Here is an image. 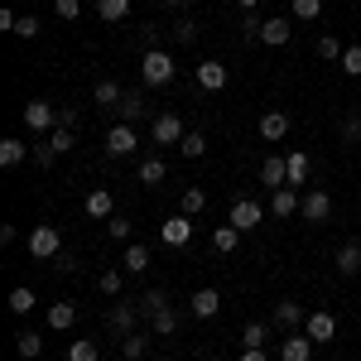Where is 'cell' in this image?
Masks as SVG:
<instances>
[{"label": "cell", "mask_w": 361, "mask_h": 361, "mask_svg": "<svg viewBox=\"0 0 361 361\" xmlns=\"http://www.w3.org/2000/svg\"><path fill=\"white\" fill-rule=\"evenodd\" d=\"M111 212H116L111 188H92V193H87V217H111Z\"/></svg>", "instance_id": "obj_18"}, {"label": "cell", "mask_w": 361, "mask_h": 361, "mask_svg": "<svg viewBox=\"0 0 361 361\" xmlns=\"http://www.w3.org/2000/svg\"><path fill=\"white\" fill-rule=\"evenodd\" d=\"M159 236H164L169 246H188V241H193V222H188V212H178V217H169V222L159 226Z\"/></svg>", "instance_id": "obj_12"}, {"label": "cell", "mask_w": 361, "mask_h": 361, "mask_svg": "<svg viewBox=\"0 0 361 361\" xmlns=\"http://www.w3.org/2000/svg\"><path fill=\"white\" fill-rule=\"evenodd\" d=\"M121 270H126V275H145V270H149V246H126Z\"/></svg>", "instance_id": "obj_21"}, {"label": "cell", "mask_w": 361, "mask_h": 361, "mask_svg": "<svg viewBox=\"0 0 361 361\" xmlns=\"http://www.w3.org/2000/svg\"><path fill=\"white\" fill-rule=\"evenodd\" d=\"M97 15H102L106 25H121V20L130 15V0H97Z\"/></svg>", "instance_id": "obj_29"}, {"label": "cell", "mask_w": 361, "mask_h": 361, "mask_svg": "<svg viewBox=\"0 0 361 361\" xmlns=\"http://www.w3.org/2000/svg\"><path fill=\"white\" fill-rule=\"evenodd\" d=\"M20 361H29V357H20Z\"/></svg>", "instance_id": "obj_60"}, {"label": "cell", "mask_w": 361, "mask_h": 361, "mask_svg": "<svg viewBox=\"0 0 361 361\" xmlns=\"http://www.w3.org/2000/svg\"><path fill=\"white\" fill-rule=\"evenodd\" d=\"M25 159H29V145H25V140H15V135H10V140H0V164H5V169L25 164Z\"/></svg>", "instance_id": "obj_23"}, {"label": "cell", "mask_w": 361, "mask_h": 361, "mask_svg": "<svg viewBox=\"0 0 361 361\" xmlns=\"http://www.w3.org/2000/svg\"><path fill=\"white\" fill-rule=\"evenodd\" d=\"M299 217H304V222H328V217H333V197L323 193V188H313V193H304V202H299Z\"/></svg>", "instance_id": "obj_5"}, {"label": "cell", "mask_w": 361, "mask_h": 361, "mask_svg": "<svg viewBox=\"0 0 361 361\" xmlns=\"http://www.w3.org/2000/svg\"><path fill=\"white\" fill-rule=\"evenodd\" d=\"M178 149H183V159H197V154H202V149H207V140L197 135V130H188V135H183V145H178Z\"/></svg>", "instance_id": "obj_41"}, {"label": "cell", "mask_w": 361, "mask_h": 361, "mask_svg": "<svg viewBox=\"0 0 361 361\" xmlns=\"http://www.w3.org/2000/svg\"><path fill=\"white\" fill-rule=\"evenodd\" d=\"M145 328H149L154 337H173V333H178V313H173V308H164V313H154Z\"/></svg>", "instance_id": "obj_26"}, {"label": "cell", "mask_w": 361, "mask_h": 361, "mask_svg": "<svg viewBox=\"0 0 361 361\" xmlns=\"http://www.w3.org/2000/svg\"><path fill=\"white\" fill-rule=\"evenodd\" d=\"M241 361H270V357H265V347H246V352H241Z\"/></svg>", "instance_id": "obj_54"}, {"label": "cell", "mask_w": 361, "mask_h": 361, "mask_svg": "<svg viewBox=\"0 0 361 361\" xmlns=\"http://www.w3.org/2000/svg\"><path fill=\"white\" fill-rule=\"evenodd\" d=\"M106 231H111V241H130V222L126 217H106Z\"/></svg>", "instance_id": "obj_45"}, {"label": "cell", "mask_w": 361, "mask_h": 361, "mask_svg": "<svg viewBox=\"0 0 361 361\" xmlns=\"http://www.w3.org/2000/svg\"><path fill=\"white\" fill-rule=\"evenodd\" d=\"M337 275H361V246L357 241H347V246L337 250Z\"/></svg>", "instance_id": "obj_24"}, {"label": "cell", "mask_w": 361, "mask_h": 361, "mask_svg": "<svg viewBox=\"0 0 361 361\" xmlns=\"http://www.w3.org/2000/svg\"><path fill=\"white\" fill-rule=\"evenodd\" d=\"M193 313L197 318H217V313H222V294H217V289H197L193 294Z\"/></svg>", "instance_id": "obj_19"}, {"label": "cell", "mask_w": 361, "mask_h": 361, "mask_svg": "<svg viewBox=\"0 0 361 361\" xmlns=\"http://www.w3.org/2000/svg\"><path fill=\"white\" fill-rule=\"evenodd\" d=\"M169 34H173V44H183V49H188V44H193V39H197V25H193V20H188V15H178Z\"/></svg>", "instance_id": "obj_36"}, {"label": "cell", "mask_w": 361, "mask_h": 361, "mask_svg": "<svg viewBox=\"0 0 361 361\" xmlns=\"http://www.w3.org/2000/svg\"><path fill=\"white\" fill-rule=\"evenodd\" d=\"M49 145H54L58 154H68V149H73L78 140H73V130H68V126H58V130H49Z\"/></svg>", "instance_id": "obj_40"}, {"label": "cell", "mask_w": 361, "mask_h": 361, "mask_svg": "<svg viewBox=\"0 0 361 361\" xmlns=\"http://www.w3.org/2000/svg\"><path fill=\"white\" fill-rule=\"evenodd\" d=\"M15 25H20V15H15V10H0V29H10V34H15Z\"/></svg>", "instance_id": "obj_52"}, {"label": "cell", "mask_w": 361, "mask_h": 361, "mask_svg": "<svg viewBox=\"0 0 361 361\" xmlns=\"http://www.w3.org/2000/svg\"><path fill=\"white\" fill-rule=\"evenodd\" d=\"M97 284H102V294H121V289H126V270H102V279H97Z\"/></svg>", "instance_id": "obj_38"}, {"label": "cell", "mask_w": 361, "mask_h": 361, "mask_svg": "<svg viewBox=\"0 0 361 361\" xmlns=\"http://www.w3.org/2000/svg\"><path fill=\"white\" fill-rule=\"evenodd\" d=\"M116 111H121V121H126V126H135L140 116H145V97H140V92H126Z\"/></svg>", "instance_id": "obj_27"}, {"label": "cell", "mask_w": 361, "mask_h": 361, "mask_svg": "<svg viewBox=\"0 0 361 361\" xmlns=\"http://www.w3.org/2000/svg\"><path fill=\"white\" fill-rule=\"evenodd\" d=\"M140 78H145V87H169L173 82V58H169L164 49H145V58H140Z\"/></svg>", "instance_id": "obj_1"}, {"label": "cell", "mask_w": 361, "mask_h": 361, "mask_svg": "<svg viewBox=\"0 0 361 361\" xmlns=\"http://www.w3.org/2000/svg\"><path fill=\"white\" fill-rule=\"evenodd\" d=\"M54 15L58 20H78L82 15V0H54Z\"/></svg>", "instance_id": "obj_44"}, {"label": "cell", "mask_w": 361, "mask_h": 361, "mask_svg": "<svg viewBox=\"0 0 361 361\" xmlns=\"http://www.w3.org/2000/svg\"><path fill=\"white\" fill-rule=\"evenodd\" d=\"M279 361H313V337L299 328V333H289L279 342Z\"/></svg>", "instance_id": "obj_9"}, {"label": "cell", "mask_w": 361, "mask_h": 361, "mask_svg": "<svg viewBox=\"0 0 361 361\" xmlns=\"http://www.w3.org/2000/svg\"><path fill=\"white\" fill-rule=\"evenodd\" d=\"M39 20H34V15H20V25H15V34H20V39H34V34H39Z\"/></svg>", "instance_id": "obj_49"}, {"label": "cell", "mask_w": 361, "mask_h": 361, "mask_svg": "<svg viewBox=\"0 0 361 361\" xmlns=\"http://www.w3.org/2000/svg\"><path fill=\"white\" fill-rule=\"evenodd\" d=\"M304 333L313 337V347H318V342H337V318H333V313H308Z\"/></svg>", "instance_id": "obj_10"}, {"label": "cell", "mask_w": 361, "mask_h": 361, "mask_svg": "<svg viewBox=\"0 0 361 361\" xmlns=\"http://www.w3.org/2000/svg\"><path fill=\"white\" fill-rule=\"evenodd\" d=\"M73 323H78V304H73V299H58V304L49 308V328L63 333V328H73Z\"/></svg>", "instance_id": "obj_17"}, {"label": "cell", "mask_w": 361, "mask_h": 361, "mask_svg": "<svg viewBox=\"0 0 361 361\" xmlns=\"http://www.w3.org/2000/svg\"><path fill=\"white\" fill-rule=\"evenodd\" d=\"M284 135H289V116L284 111H265L260 116V140H265V145H279Z\"/></svg>", "instance_id": "obj_15"}, {"label": "cell", "mask_w": 361, "mask_h": 361, "mask_svg": "<svg viewBox=\"0 0 361 361\" xmlns=\"http://www.w3.org/2000/svg\"><path fill=\"white\" fill-rule=\"evenodd\" d=\"M212 246H217V255H231V250L241 246V231H236L231 222H222L217 231H212Z\"/></svg>", "instance_id": "obj_25"}, {"label": "cell", "mask_w": 361, "mask_h": 361, "mask_svg": "<svg viewBox=\"0 0 361 361\" xmlns=\"http://www.w3.org/2000/svg\"><path fill=\"white\" fill-rule=\"evenodd\" d=\"M68 361H102V347L92 337H78V342H68Z\"/></svg>", "instance_id": "obj_28"}, {"label": "cell", "mask_w": 361, "mask_h": 361, "mask_svg": "<svg viewBox=\"0 0 361 361\" xmlns=\"http://www.w3.org/2000/svg\"><path fill=\"white\" fill-rule=\"evenodd\" d=\"M304 318H308V313L299 308V299H279V304H275V328H284V333H299Z\"/></svg>", "instance_id": "obj_13"}, {"label": "cell", "mask_w": 361, "mask_h": 361, "mask_svg": "<svg viewBox=\"0 0 361 361\" xmlns=\"http://www.w3.org/2000/svg\"><path fill=\"white\" fill-rule=\"evenodd\" d=\"M135 126H126V121H121V126H111V130H106V154H111V159H126V154H135Z\"/></svg>", "instance_id": "obj_7"}, {"label": "cell", "mask_w": 361, "mask_h": 361, "mask_svg": "<svg viewBox=\"0 0 361 361\" xmlns=\"http://www.w3.org/2000/svg\"><path fill=\"white\" fill-rule=\"evenodd\" d=\"M164 159H140V183H145V188H159V183H164Z\"/></svg>", "instance_id": "obj_30"}, {"label": "cell", "mask_w": 361, "mask_h": 361, "mask_svg": "<svg viewBox=\"0 0 361 361\" xmlns=\"http://www.w3.org/2000/svg\"><path fill=\"white\" fill-rule=\"evenodd\" d=\"M164 308H169V294H164V289H149V294L140 299V313H145V323H149L154 313H164Z\"/></svg>", "instance_id": "obj_31"}, {"label": "cell", "mask_w": 361, "mask_h": 361, "mask_svg": "<svg viewBox=\"0 0 361 361\" xmlns=\"http://www.w3.org/2000/svg\"><path fill=\"white\" fill-rule=\"evenodd\" d=\"M289 34H294V29H289V20H265V25H260V44L279 49V44H289Z\"/></svg>", "instance_id": "obj_22"}, {"label": "cell", "mask_w": 361, "mask_h": 361, "mask_svg": "<svg viewBox=\"0 0 361 361\" xmlns=\"http://www.w3.org/2000/svg\"><path fill=\"white\" fill-rule=\"evenodd\" d=\"M289 10H294V20H304V25H313V20L323 15V0H289Z\"/></svg>", "instance_id": "obj_35"}, {"label": "cell", "mask_w": 361, "mask_h": 361, "mask_svg": "<svg viewBox=\"0 0 361 361\" xmlns=\"http://www.w3.org/2000/svg\"><path fill=\"white\" fill-rule=\"evenodd\" d=\"M54 270H58V275H78V260H73L68 250H58V255H54Z\"/></svg>", "instance_id": "obj_48"}, {"label": "cell", "mask_w": 361, "mask_h": 361, "mask_svg": "<svg viewBox=\"0 0 361 361\" xmlns=\"http://www.w3.org/2000/svg\"><path fill=\"white\" fill-rule=\"evenodd\" d=\"M154 361H169V357H154Z\"/></svg>", "instance_id": "obj_58"}, {"label": "cell", "mask_w": 361, "mask_h": 361, "mask_svg": "<svg viewBox=\"0 0 361 361\" xmlns=\"http://www.w3.org/2000/svg\"><path fill=\"white\" fill-rule=\"evenodd\" d=\"M140 304H116L111 313H106V333L111 337H130V333H140Z\"/></svg>", "instance_id": "obj_3"}, {"label": "cell", "mask_w": 361, "mask_h": 361, "mask_svg": "<svg viewBox=\"0 0 361 361\" xmlns=\"http://www.w3.org/2000/svg\"><path fill=\"white\" fill-rule=\"evenodd\" d=\"M116 361H130V357H116Z\"/></svg>", "instance_id": "obj_57"}, {"label": "cell", "mask_w": 361, "mask_h": 361, "mask_svg": "<svg viewBox=\"0 0 361 361\" xmlns=\"http://www.w3.org/2000/svg\"><path fill=\"white\" fill-rule=\"evenodd\" d=\"M260 178H265L270 193H275V188H289V164H284V154H270V159L260 164Z\"/></svg>", "instance_id": "obj_14"}, {"label": "cell", "mask_w": 361, "mask_h": 361, "mask_svg": "<svg viewBox=\"0 0 361 361\" xmlns=\"http://www.w3.org/2000/svg\"><path fill=\"white\" fill-rule=\"evenodd\" d=\"M92 97H97V106H121V97H126V92H121L116 82H97Z\"/></svg>", "instance_id": "obj_37"}, {"label": "cell", "mask_w": 361, "mask_h": 361, "mask_svg": "<svg viewBox=\"0 0 361 361\" xmlns=\"http://www.w3.org/2000/svg\"><path fill=\"white\" fill-rule=\"evenodd\" d=\"M226 222L236 226V231H255V226H260V202H255V197H236L231 212H226Z\"/></svg>", "instance_id": "obj_6"}, {"label": "cell", "mask_w": 361, "mask_h": 361, "mask_svg": "<svg viewBox=\"0 0 361 361\" xmlns=\"http://www.w3.org/2000/svg\"><path fill=\"white\" fill-rule=\"evenodd\" d=\"M15 352H20V357H29V361H39L44 337H39V333H20V337H15Z\"/></svg>", "instance_id": "obj_33"}, {"label": "cell", "mask_w": 361, "mask_h": 361, "mask_svg": "<svg viewBox=\"0 0 361 361\" xmlns=\"http://www.w3.org/2000/svg\"><path fill=\"white\" fill-rule=\"evenodd\" d=\"M54 159H58V149L49 145V140H44V145H34V164H39V169H49Z\"/></svg>", "instance_id": "obj_46"}, {"label": "cell", "mask_w": 361, "mask_h": 361, "mask_svg": "<svg viewBox=\"0 0 361 361\" xmlns=\"http://www.w3.org/2000/svg\"><path fill=\"white\" fill-rule=\"evenodd\" d=\"M231 82V73H226L217 58H207V63H197V87L202 92H222V87Z\"/></svg>", "instance_id": "obj_11"}, {"label": "cell", "mask_w": 361, "mask_h": 361, "mask_svg": "<svg viewBox=\"0 0 361 361\" xmlns=\"http://www.w3.org/2000/svg\"><path fill=\"white\" fill-rule=\"evenodd\" d=\"M342 145H361V121H357V116L342 126Z\"/></svg>", "instance_id": "obj_50"}, {"label": "cell", "mask_w": 361, "mask_h": 361, "mask_svg": "<svg viewBox=\"0 0 361 361\" xmlns=\"http://www.w3.org/2000/svg\"><path fill=\"white\" fill-rule=\"evenodd\" d=\"M342 73H347V78H361V44H352V49L342 54Z\"/></svg>", "instance_id": "obj_43"}, {"label": "cell", "mask_w": 361, "mask_h": 361, "mask_svg": "<svg viewBox=\"0 0 361 361\" xmlns=\"http://www.w3.org/2000/svg\"><path fill=\"white\" fill-rule=\"evenodd\" d=\"M236 5H241V10H255V5H260V0H236Z\"/></svg>", "instance_id": "obj_56"}, {"label": "cell", "mask_w": 361, "mask_h": 361, "mask_svg": "<svg viewBox=\"0 0 361 361\" xmlns=\"http://www.w3.org/2000/svg\"><path fill=\"white\" fill-rule=\"evenodd\" d=\"M145 342H149V328H145V333H130V337H121V357L140 361V357H145Z\"/></svg>", "instance_id": "obj_34"}, {"label": "cell", "mask_w": 361, "mask_h": 361, "mask_svg": "<svg viewBox=\"0 0 361 361\" xmlns=\"http://www.w3.org/2000/svg\"><path fill=\"white\" fill-rule=\"evenodd\" d=\"M149 135H154V145H173V149H178L188 130H183V121H178L173 111H159V116H154V126H149Z\"/></svg>", "instance_id": "obj_4"}, {"label": "cell", "mask_w": 361, "mask_h": 361, "mask_svg": "<svg viewBox=\"0 0 361 361\" xmlns=\"http://www.w3.org/2000/svg\"><path fill=\"white\" fill-rule=\"evenodd\" d=\"M58 250H63V236H58L54 222H39L29 231V255H34V260H54Z\"/></svg>", "instance_id": "obj_2"}, {"label": "cell", "mask_w": 361, "mask_h": 361, "mask_svg": "<svg viewBox=\"0 0 361 361\" xmlns=\"http://www.w3.org/2000/svg\"><path fill=\"white\" fill-rule=\"evenodd\" d=\"M357 121H361V106H357Z\"/></svg>", "instance_id": "obj_59"}, {"label": "cell", "mask_w": 361, "mask_h": 361, "mask_svg": "<svg viewBox=\"0 0 361 361\" xmlns=\"http://www.w3.org/2000/svg\"><path fill=\"white\" fill-rule=\"evenodd\" d=\"M284 164H289V188H299V183H308V173H313V159H308L304 149L284 154Z\"/></svg>", "instance_id": "obj_16"}, {"label": "cell", "mask_w": 361, "mask_h": 361, "mask_svg": "<svg viewBox=\"0 0 361 361\" xmlns=\"http://www.w3.org/2000/svg\"><path fill=\"white\" fill-rule=\"evenodd\" d=\"M299 202H304V197L294 193V188H275V197H270V212H275V217H294V212H299Z\"/></svg>", "instance_id": "obj_20"}, {"label": "cell", "mask_w": 361, "mask_h": 361, "mask_svg": "<svg viewBox=\"0 0 361 361\" xmlns=\"http://www.w3.org/2000/svg\"><path fill=\"white\" fill-rule=\"evenodd\" d=\"M342 54H347V49H337L333 34H323V39H318V58H342Z\"/></svg>", "instance_id": "obj_47"}, {"label": "cell", "mask_w": 361, "mask_h": 361, "mask_svg": "<svg viewBox=\"0 0 361 361\" xmlns=\"http://www.w3.org/2000/svg\"><path fill=\"white\" fill-rule=\"evenodd\" d=\"M159 5H169V10H183V5H188V0H159Z\"/></svg>", "instance_id": "obj_55"}, {"label": "cell", "mask_w": 361, "mask_h": 361, "mask_svg": "<svg viewBox=\"0 0 361 361\" xmlns=\"http://www.w3.org/2000/svg\"><path fill=\"white\" fill-rule=\"evenodd\" d=\"M260 25H265V20H255V15H246V25H241V29H246L250 39H260Z\"/></svg>", "instance_id": "obj_53"}, {"label": "cell", "mask_w": 361, "mask_h": 361, "mask_svg": "<svg viewBox=\"0 0 361 361\" xmlns=\"http://www.w3.org/2000/svg\"><path fill=\"white\" fill-rule=\"evenodd\" d=\"M265 337H270V328H265V323H250L246 333H241V347H265Z\"/></svg>", "instance_id": "obj_42"}, {"label": "cell", "mask_w": 361, "mask_h": 361, "mask_svg": "<svg viewBox=\"0 0 361 361\" xmlns=\"http://www.w3.org/2000/svg\"><path fill=\"white\" fill-rule=\"evenodd\" d=\"M25 126L29 130H58V106H49V102H29L25 106Z\"/></svg>", "instance_id": "obj_8"}, {"label": "cell", "mask_w": 361, "mask_h": 361, "mask_svg": "<svg viewBox=\"0 0 361 361\" xmlns=\"http://www.w3.org/2000/svg\"><path fill=\"white\" fill-rule=\"evenodd\" d=\"M78 121H82V116H78V106H58V126H68V130H73Z\"/></svg>", "instance_id": "obj_51"}, {"label": "cell", "mask_w": 361, "mask_h": 361, "mask_svg": "<svg viewBox=\"0 0 361 361\" xmlns=\"http://www.w3.org/2000/svg\"><path fill=\"white\" fill-rule=\"evenodd\" d=\"M39 304V299H34V289H29V284H20V289H10V313H20V318H25L29 308Z\"/></svg>", "instance_id": "obj_32"}, {"label": "cell", "mask_w": 361, "mask_h": 361, "mask_svg": "<svg viewBox=\"0 0 361 361\" xmlns=\"http://www.w3.org/2000/svg\"><path fill=\"white\" fill-rule=\"evenodd\" d=\"M202 207H207V193H202V188H183V212H188V217H197Z\"/></svg>", "instance_id": "obj_39"}]
</instances>
